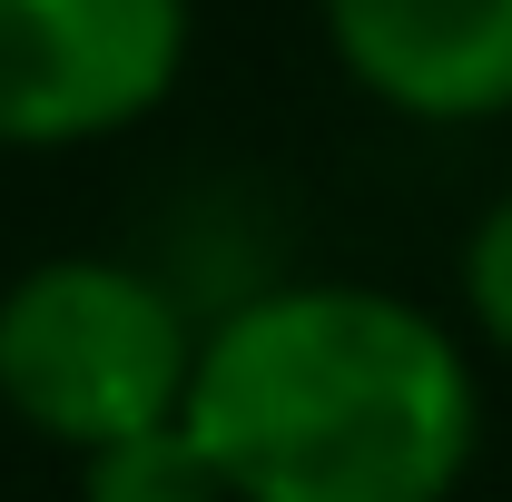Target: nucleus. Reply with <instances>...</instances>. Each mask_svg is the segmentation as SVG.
I'll return each mask as SVG.
<instances>
[{
  "instance_id": "1",
  "label": "nucleus",
  "mask_w": 512,
  "mask_h": 502,
  "mask_svg": "<svg viewBox=\"0 0 512 502\" xmlns=\"http://www.w3.org/2000/svg\"><path fill=\"white\" fill-rule=\"evenodd\" d=\"M178 424L227 502H453L473 365L414 296L296 276L197 325Z\"/></svg>"
},
{
  "instance_id": "2",
  "label": "nucleus",
  "mask_w": 512,
  "mask_h": 502,
  "mask_svg": "<svg viewBox=\"0 0 512 502\" xmlns=\"http://www.w3.org/2000/svg\"><path fill=\"white\" fill-rule=\"evenodd\" d=\"M188 375L197 315L158 266L50 256L0 296V404L69 453L168 424L188 404Z\"/></svg>"
},
{
  "instance_id": "3",
  "label": "nucleus",
  "mask_w": 512,
  "mask_h": 502,
  "mask_svg": "<svg viewBox=\"0 0 512 502\" xmlns=\"http://www.w3.org/2000/svg\"><path fill=\"white\" fill-rule=\"evenodd\" d=\"M188 69V0H0V148L138 128Z\"/></svg>"
},
{
  "instance_id": "4",
  "label": "nucleus",
  "mask_w": 512,
  "mask_h": 502,
  "mask_svg": "<svg viewBox=\"0 0 512 502\" xmlns=\"http://www.w3.org/2000/svg\"><path fill=\"white\" fill-rule=\"evenodd\" d=\"M345 79L424 128H473L512 109V0H325Z\"/></svg>"
},
{
  "instance_id": "5",
  "label": "nucleus",
  "mask_w": 512,
  "mask_h": 502,
  "mask_svg": "<svg viewBox=\"0 0 512 502\" xmlns=\"http://www.w3.org/2000/svg\"><path fill=\"white\" fill-rule=\"evenodd\" d=\"M79 502H227V483L197 453V434L168 414V424H138V434L79 453Z\"/></svg>"
},
{
  "instance_id": "6",
  "label": "nucleus",
  "mask_w": 512,
  "mask_h": 502,
  "mask_svg": "<svg viewBox=\"0 0 512 502\" xmlns=\"http://www.w3.org/2000/svg\"><path fill=\"white\" fill-rule=\"evenodd\" d=\"M463 306H473V325H483V345L512 355V197H493L483 227L463 237Z\"/></svg>"
}]
</instances>
